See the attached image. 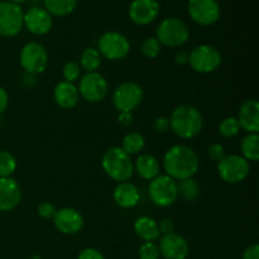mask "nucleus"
I'll list each match as a JSON object with an SVG mask.
<instances>
[{"instance_id": "16", "label": "nucleus", "mask_w": 259, "mask_h": 259, "mask_svg": "<svg viewBox=\"0 0 259 259\" xmlns=\"http://www.w3.org/2000/svg\"><path fill=\"white\" fill-rule=\"evenodd\" d=\"M159 253L166 259H186L189 255V243L182 235L169 233L159 240Z\"/></svg>"}, {"instance_id": "40", "label": "nucleus", "mask_w": 259, "mask_h": 259, "mask_svg": "<svg viewBox=\"0 0 259 259\" xmlns=\"http://www.w3.org/2000/svg\"><path fill=\"white\" fill-rule=\"evenodd\" d=\"M118 121L124 128H129L133 124V115L132 113H119Z\"/></svg>"}, {"instance_id": "42", "label": "nucleus", "mask_w": 259, "mask_h": 259, "mask_svg": "<svg viewBox=\"0 0 259 259\" xmlns=\"http://www.w3.org/2000/svg\"><path fill=\"white\" fill-rule=\"evenodd\" d=\"M175 61L179 65H186V63H189V53L184 52V51H180V52H177L175 55Z\"/></svg>"}, {"instance_id": "31", "label": "nucleus", "mask_w": 259, "mask_h": 259, "mask_svg": "<svg viewBox=\"0 0 259 259\" xmlns=\"http://www.w3.org/2000/svg\"><path fill=\"white\" fill-rule=\"evenodd\" d=\"M161 43L154 37L147 38L141 46L142 55L147 58H156L161 53Z\"/></svg>"}, {"instance_id": "37", "label": "nucleus", "mask_w": 259, "mask_h": 259, "mask_svg": "<svg viewBox=\"0 0 259 259\" xmlns=\"http://www.w3.org/2000/svg\"><path fill=\"white\" fill-rule=\"evenodd\" d=\"M154 131L158 132V133H166L167 131H169V118L167 116H158V118L154 119Z\"/></svg>"}, {"instance_id": "38", "label": "nucleus", "mask_w": 259, "mask_h": 259, "mask_svg": "<svg viewBox=\"0 0 259 259\" xmlns=\"http://www.w3.org/2000/svg\"><path fill=\"white\" fill-rule=\"evenodd\" d=\"M158 228H159V232H161L163 235L169 234V233H174L175 223L172 222L171 219H168V218H166V219L161 220V223L158 224Z\"/></svg>"}, {"instance_id": "13", "label": "nucleus", "mask_w": 259, "mask_h": 259, "mask_svg": "<svg viewBox=\"0 0 259 259\" xmlns=\"http://www.w3.org/2000/svg\"><path fill=\"white\" fill-rule=\"evenodd\" d=\"M189 14L200 25H211L220 18V7L217 0H189Z\"/></svg>"}, {"instance_id": "10", "label": "nucleus", "mask_w": 259, "mask_h": 259, "mask_svg": "<svg viewBox=\"0 0 259 259\" xmlns=\"http://www.w3.org/2000/svg\"><path fill=\"white\" fill-rule=\"evenodd\" d=\"M250 171L249 162L242 156L230 154L225 156L218 163V174L227 184H239L244 181Z\"/></svg>"}, {"instance_id": "7", "label": "nucleus", "mask_w": 259, "mask_h": 259, "mask_svg": "<svg viewBox=\"0 0 259 259\" xmlns=\"http://www.w3.org/2000/svg\"><path fill=\"white\" fill-rule=\"evenodd\" d=\"M98 51L101 56L110 61L123 60L131 51V42L119 32H106L99 38Z\"/></svg>"}, {"instance_id": "32", "label": "nucleus", "mask_w": 259, "mask_h": 259, "mask_svg": "<svg viewBox=\"0 0 259 259\" xmlns=\"http://www.w3.org/2000/svg\"><path fill=\"white\" fill-rule=\"evenodd\" d=\"M81 73V67L77 62L75 61H70V62L66 63L62 68V76L65 78V81L67 82H75L78 80Z\"/></svg>"}, {"instance_id": "35", "label": "nucleus", "mask_w": 259, "mask_h": 259, "mask_svg": "<svg viewBox=\"0 0 259 259\" xmlns=\"http://www.w3.org/2000/svg\"><path fill=\"white\" fill-rule=\"evenodd\" d=\"M57 209L55 207V205L51 204V202H42V204L38 205L37 212L40 218L43 219H53V217L56 215Z\"/></svg>"}, {"instance_id": "34", "label": "nucleus", "mask_w": 259, "mask_h": 259, "mask_svg": "<svg viewBox=\"0 0 259 259\" xmlns=\"http://www.w3.org/2000/svg\"><path fill=\"white\" fill-rule=\"evenodd\" d=\"M207 157H209L212 162H218V163H219V162L225 157L224 147L219 143L210 144L209 148H207Z\"/></svg>"}, {"instance_id": "36", "label": "nucleus", "mask_w": 259, "mask_h": 259, "mask_svg": "<svg viewBox=\"0 0 259 259\" xmlns=\"http://www.w3.org/2000/svg\"><path fill=\"white\" fill-rule=\"evenodd\" d=\"M77 259H105V257L95 248H86V249L81 250Z\"/></svg>"}, {"instance_id": "3", "label": "nucleus", "mask_w": 259, "mask_h": 259, "mask_svg": "<svg viewBox=\"0 0 259 259\" xmlns=\"http://www.w3.org/2000/svg\"><path fill=\"white\" fill-rule=\"evenodd\" d=\"M104 172L111 180L118 182H126L134 172V164L131 156L119 147L109 148L101 159Z\"/></svg>"}, {"instance_id": "14", "label": "nucleus", "mask_w": 259, "mask_h": 259, "mask_svg": "<svg viewBox=\"0 0 259 259\" xmlns=\"http://www.w3.org/2000/svg\"><path fill=\"white\" fill-rule=\"evenodd\" d=\"M53 224L56 229L66 235L77 234L83 227V218L73 207H62L57 210L53 217Z\"/></svg>"}, {"instance_id": "24", "label": "nucleus", "mask_w": 259, "mask_h": 259, "mask_svg": "<svg viewBox=\"0 0 259 259\" xmlns=\"http://www.w3.org/2000/svg\"><path fill=\"white\" fill-rule=\"evenodd\" d=\"M77 0H45L46 10L51 15L65 17L75 10Z\"/></svg>"}, {"instance_id": "5", "label": "nucleus", "mask_w": 259, "mask_h": 259, "mask_svg": "<svg viewBox=\"0 0 259 259\" xmlns=\"http://www.w3.org/2000/svg\"><path fill=\"white\" fill-rule=\"evenodd\" d=\"M156 34V38L161 45L167 46V47H180L187 42L190 37V30L184 20L171 17L166 18L159 23Z\"/></svg>"}, {"instance_id": "11", "label": "nucleus", "mask_w": 259, "mask_h": 259, "mask_svg": "<svg viewBox=\"0 0 259 259\" xmlns=\"http://www.w3.org/2000/svg\"><path fill=\"white\" fill-rule=\"evenodd\" d=\"M22 8L12 2H0V35L2 37H15L23 29Z\"/></svg>"}, {"instance_id": "43", "label": "nucleus", "mask_w": 259, "mask_h": 259, "mask_svg": "<svg viewBox=\"0 0 259 259\" xmlns=\"http://www.w3.org/2000/svg\"><path fill=\"white\" fill-rule=\"evenodd\" d=\"M27 0H12V3H15V4H19V3H24Z\"/></svg>"}, {"instance_id": "27", "label": "nucleus", "mask_w": 259, "mask_h": 259, "mask_svg": "<svg viewBox=\"0 0 259 259\" xmlns=\"http://www.w3.org/2000/svg\"><path fill=\"white\" fill-rule=\"evenodd\" d=\"M144 146H146L144 137L138 132H132L124 137L121 149L131 156V154H138L139 152L143 151Z\"/></svg>"}, {"instance_id": "28", "label": "nucleus", "mask_w": 259, "mask_h": 259, "mask_svg": "<svg viewBox=\"0 0 259 259\" xmlns=\"http://www.w3.org/2000/svg\"><path fill=\"white\" fill-rule=\"evenodd\" d=\"M17 169V159L10 152H0V179L10 177Z\"/></svg>"}, {"instance_id": "26", "label": "nucleus", "mask_w": 259, "mask_h": 259, "mask_svg": "<svg viewBox=\"0 0 259 259\" xmlns=\"http://www.w3.org/2000/svg\"><path fill=\"white\" fill-rule=\"evenodd\" d=\"M242 153L248 162H257L259 159V136L258 134H248L240 144Z\"/></svg>"}, {"instance_id": "18", "label": "nucleus", "mask_w": 259, "mask_h": 259, "mask_svg": "<svg viewBox=\"0 0 259 259\" xmlns=\"http://www.w3.org/2000/svg\"><path fill=\"white\" fill-rule=\"evenodd\" d=\"M22 200V189L12 177L0 179V212L12 211Z\"/></svg>"}, {"instance_id": "19", "label": "nucleus", "mask_w": 259, "mask_h": 259, "mask_svg": "<svg viewBox=\"0 0 259 259\" xmlns=\"http://www.w3.org/2000/svg\"><path fill=\"white\" fill-rule=\"evenodd\" d=\"M238 121L240 128L249 134H258L259 132V103L255 99H250L238 110Z\"/></svg>"}, {"instance_id": "30", "label": "nucleus", "mask_w": 259, "mask_h": 259, "mask_svg": "<svg viewBox=\"0 0 259 259\" xmlns=\"http://www.w3.org/2000/svg\"><path fill=\"white\" fill-rule=\"evenodd\" d=\"M240 131L242 128L239 125V121L234 116H228V118L223 119L219 124V133L224 138H234L239 134Z\"/></svg>"}, {"instance_id": "41", "label": "nucleus", "mask_w": 259, "mask_h": 259, "mask_svg": "<svg viewBox=\"0 0 259 259\" xmlns=\"http://www.w3.org/2000/svg\"><path fill=\"white\" fill-rule=\"evenodd\" d=\"M8 103H9V96H8L7 90L0 86V114H3L7 110Z\"/></svg>"}, {"instance_id": "22", "label": "nucleus", "mask_w": 259, "mask_h": 259, "mask_svg": "<svg viewBox=\"0 0 259 259\" xmlns=\"http://www.w3.org/2000/svg\"><path fill=\"white\" fill-rule=\"evenodd\" d=\"M134 232L144 242H154V240L159 239V237H161L158 223L152 219V218L146 217V215L139 217L134 222Z\"/></svg>"}, {"instance_id": "4", "label": "nucleus", "mask_w": 259, "mask_h": 259, "mask_svg": "<svg viewBox=\"0 0 259 259\" xmlns=\"http://www.w3.org/2000/svg\"><path fill=\"white\" fill-rule=\"evenodd\" d=\"M148 195L151 201L157 206H171L179 199L177 182L167 175H158L149 182Z\"/></svg>"}, {"instance_id": "29", "label": "nucleus", "mask_w": 259, "mask_h": 259, "mask_svg": "<svg viewBox=\"0 0 259 259\" xmlns=\"http://www.w3.org/2000/svg\"><path fill=\"white\" fill-rule=\"evenodd\" d=\"M177 187H179V195H181L186 201H194L199 196V185L194 179L180 181V185H177Z\"/></svg>"}, {"instance_id": "1", "label": "nucleus", "mask_w": 259, "mask_h": 259, "mask_svg": "<svg viewBox=\"0 0 259 259\" xmlns=\"http://www.w3.org/2000/svg\"><path fill=\"white\" fill-rule=\"evenodd\" d=\"M163 167L167 176L175 181L192 179L199 171V156L190 147L176 144L164 153Z\"/></svg>"}, {"instance_id": "9", "label": "nucleus", "mask_w": 259, "mask_h": 259, "mask_svg": "<svg viewBox=\"0 0 259 259\" xmlns=\"http://www.w3.org/2000/svg\"><path fill=\"white\" fill-rule=\"evenodd\" d=\"M19 62L27 73L33 76L39 75L47 68L48 53L40 43H27L20 51Z\"/></svg>"}, {"instance_id": "17", "label": "nucleus", "mask_w": 259, "mask_h": 259, "mask_svg": "<svg viewBox=\"0 0 259 259\" xmlns=\"http://www.w3.org/2000/svg\"><path fill=\"white\" fill-rule=\"evenodd\" d=\"M158 14L159 4L156 0H133L129 7V17L138 25L151 24Z\"/></svg>"}, {"instance_id": "33", "label": "nucleus", "mask_w": 259, "mask_h": 259, "mask_svg": "<svg viewBox=\"0 0 259 259\" xmlns=\"http://www.w3.org/2000/svg\"><path fill=\"white\" fill-rule=\"evenodd\" d=\"M139 259H159V248L154 242H144L139 248Z\"/></svg>"}, {"instance_id": "23", "label": "nucleus", "mask_w": 259, "mask_h": 259, "mask_svg": "<svg viewBox=\"0 0 259 259\" xmlns=\"http://www.w3.org/2000/svg\"><path fill=\"white\" fill-rule=\"evenodd\" d=\"M136 171L143 180L151 181L159 175V162L152 154H141L136 161Z\"/></svg>"}, {"instance_id": "2", "label": "nucleus", "mask_w": 259, "mask_h": 259, "mask_svg": "<svg viewBox=\"0 0 259 259\" xmlns=\"http://www.w3.org/2000/svg\"><path fill=\"white\" fill-rule=\"evenodd\" d=\"M202 115L194 105H180L169 116V129L182 139L195 138L201 132Z\"/></svg>"}, {"instance_id": "15", "label": "nucleus", "mask_w": 259, "mask_h": 259, "mask_svg": "<svg viewBox=\"0 0 259 259\" xmlns=\"http://www.w3.org/2000/svg\"><path fill=\"white\" fill-rule=\"evenodd\" d=\"M52 15L46 9L39 7H33L23 17V25L35 35H45L52 28Z\"/></svg>"}, {"instance_id": "39", "label": "nucleus", "mask_w": 259, "mask_h": 259, "mask_svg": "<svg viewBox=\"0 0 259 259\" xmlns=\"http://www.w3.org/2000/svg\"><path fill=\"white\" fill-rule=\"evenodd\" d=\"M243 259H259V247L257 243H253L244 250Z\"/></svg>"}, {"instance_id": "21", "label": "nucleus", "mask_w": 259, "mask_h": 259, "mask_svg": "<svg viewBox=\"0 0 259 259\" xmlns=\"http://www.w3.org/2000/svg\"><path fill=\"white\" fill-rule=\"evenodd\" d=\"M114 201L118 206L123 209H132L136 206L141 200V194L136 185L131 182H119L118 186L114 189Z\"/></svg>"}, {"instance_id": "8", "label": "nucleus", "mask_w": 259, "mask_h": 259, "mask_svg": "<svg viewBox=\"0 0 259 259\" xmlns=\"http://www.w3.org/2000/svg\"><path fill=\"white\" fill-rule=\"evenodd\" d=\"M143 90L136 82H123L114 90L113 104L119 113H132L143 101Z\"/></svg>"}, {"instance_id": "20", "label": "nucleus", "mask_w": 259, "mask_h": 259, "mask_svg": "<svg viewBox=\"0 0 259 259\" xmlns=\"http://www.w3.org/2000/svg\"><path fill=\"white\" fill-rule=\"evenodd\" d=\"M53 99L56 104L63 109H72L77 105L80 100V94L77 88L72 82L61 81L53 90Z\"/></svg>"}, {"instance_id": "6", "label": "nucleus", "mask_w": 259, "mask_h": 259, "mask_svg": "<svg viewBox=\"0 0 259 259\" xmlns=\"http://www.w3.org/2000/svg\"><path fill=\"white\" fill-rule=\"evenodd\" d=\"M222 53L219 50L209 45L195 47L189 53V63L192 70L199 73H211L222 65Z\"/></svg>"}, {"instance_id": "25", "label": "nucleus", "mask_w": 259, "mask_h": 259, "mask_svg": "<svg viewBox=\"0 0 259 259\" xmlns=\"http://www.w3.org/2000/svg\"><path fill=\"white\" fill-rule=\"evenodd\" d=\"M101 65V55L96 48L89 47L83 50L80 57V67L86 72H96Z\"/></svg>"}, {"instance_id": "12", "label": "nucleus", "mask_w": 259, "mask_h": 259, "mask_svg": "<svg viewBox=\"0 0 259 259\" xmlns=\"http://www.w3.org/2000/svg\"><path fill=\"white\" fill-rule=\"evenodd\" d=\"M108 81L101 73L86 72L78 82V94L90 103H99L108 95Z\"/></svg>"}]
</instances>
